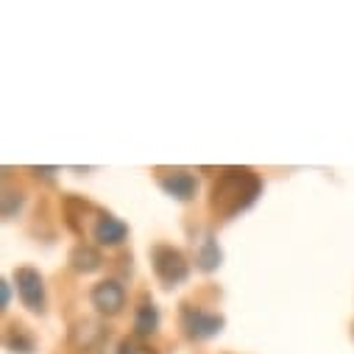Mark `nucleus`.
<instances>
[{"mask_svg": "<svg viewBox=\"0 0 354 354\" xmlns=\"http://www.w3.org/2000/svg\"><path fill=\"white\" fill-rule=\"evenodd\" d=\"M159 324H162V313H159V307H156L148 296L140 299V304H137V310H134V324H131L134 337L148 340L151 335L159 332Z\"/></svg>", "mask_w": 354, "mask_h": 354, "instance_id": "nucleus-9", "label": "nucleus"}, {"mask_svg": "<svg viewBox=\"0 0 354 354\" xmlns=\"http://www.w3.org/2000/svg\"><path fill=\"white\" fill-rule=\"evenodd\" d=\"M259 196H262V179L251 167H229L212 185L209 207L223 221H232L248 207H254Z\"/></svg>", "mask_w": 354, "mask_h": 354, "instance_id": "nucleus-1", "label": "nucleus"}, {"mask_svg": "<svg viewBox=\"0 0 354 354\" xmlns=\"http://www.w3.org/2000/svg\"><path fill=\"white\" fill-rule=\"evenodd\" d=\"M179 326L185 332L187 340H196V343H204L215 335L223 332L226 326V318L221 313H212V310H204L198 304H182L179 310Z\"/></svg>", "mask_w": 354, "mask_h": 354, "instance_id": "nucleus-3", "label": "nucleus"}, {"mask_svg": "<svg viewBox=\"0 0 354 354\" xmlns=\"http://www.w3.org/2000/svg\"><path fill=\"white\" fill-rule=\"evenodd\" d=\"M9 301H12V285L3 279L0 282V310H9Z\"/></svg>", "mask_w": 354, "mask_h": 354, "instance_id": "nucleus-15", "label": "nucleus"}, {"mask_svg": "<svg viewBox=\"0 0 354 354\" xmlns=\"http://www.w3.org/2000/svg\"><path fill=\"white\" fill-rule=\"evenodd\" d=\"M156 185L176 201H193L196 193H198V176L187 167H167V170H159L156 173Z\"/></svg>", "mask_w": 354, "mask_h": 354, "instance_id": "nucleus-5", "label": "nucleus"}, {"mask_svg": "<svg viewBox=\"0 0 354 354\" xmlns=\"http://www.w3.org/2000/svg\"><path fill=\"white\" fill-rule=\"evenodd\" d=\"M37 176H45V179H53V173H59L56 167H34Z\"/></svg>", "mask_w": 354, "mask_h": 354, "instance_id": "nucleus-16", "label": "nucleus"}, {"mask_svg": "<svg viewBox=\"0 0 354 354\" xmlns=\"http://www.w3.org/2000/svg\"><path fill=\"white\" fill-rule=\"evenodd\" d=\"M151 268L165 288H176V285L187 282V277H190L187 257L176 245H167V243H156L151 248Z\"/></svg>", "mask_w": 354, "mask_h": 354, "instance_id": "nucleus-2", "label": "nucleus"}, {"mask_svg": "<svg viewBox=\"0 0 354 354\" xmlns=\"http://www.w3.org/2000/svg\"><path fill=\"white\" fill-rule=\"evenodd\" d=\"M70 268L75 274H84V277L86 274H95V271L104 268V254L95 245H90V243H78L70 251Z\"/></svg>", "mask_w": 354, "mask_h": 354, "instance_id": "nucleus-11", "label": "nucleus"}, {"mask_svg": "<svg viewBox=\"0 0 354 354\" xmlns=\"http://www.w3.org/2000/svg\"><path fill=\"white\" fill-rule=\"evenodd\" d=\"M221 262H223V251L215 240L212 232H201L198 240H196V265H198V271L204 274H212L221 268Z\"/></svg>", "mask_w": 354, "mask_h": 354, "instance_id": "nucleus-10", "label": "nucleus"}, {"mask_svg": "<svg viewBox=\"0 0 354 354\" xmlns=\"http://www.w3.org/2000/svg\"><path fill=\"white\" fill-rule=\"evenodd\" d=\"M106 335H109V332H106L98 321L81 318V321H75L73 329H70V343H73L78 351H93V348H98V346L106 340Z\"/></svg>", "mask_w": 354, "mask_h": 354, "instance_id": "nucleus-8", "label": "nucleus"}, {"mask_svg": "<svg viewBox=\"0 0 354 354\" xmlns=\"http://www.w3.org/2000/svg\"><path fill=\"white\" fill-rule=\"evenodd\" d=\"M15 288H17V296L23 301V307L34 315H45L48 310V293H45V279L37 268H28V265H23V268L15 271Z\"/></svg>", "mask_w": 354, "mask_h": 354, "instance_id": "nucleus-4", "label": "nucleus"}, {"mask_svg": "<svg viewBox=\"0 0 354 354\" xmlns=\"http://www.w3.org/2000/svg\"><path fill=\"white\" fill-rule=\"evenodd\" d=\"M23 204H26V193L23 190H12V187L3 190V218L6 221H12L23 209Z\"/></svg>", "mask_w": 354, "mask_h": 354, "instance_id": "nucleus-13", "label": "nucleus"}, {"mask_svg": "<svg viewBox=\"0 0 354 354\" xmlns=\"http://www.w3.org/2000/svg\"><path fill=\"white\" fill-rule=\"evenodd\" d=\"M3 346L12 351V354H34V348H37V340H34V335H28L26 332V326H9L6 329V337H3Z\"/></svg>", "mask_w": 354, "mask_h": 354, "instance_id": "nucleus-12", "label": "nucleus"}, {"mask_svg": "<svg viewBox=\"0 0 354 354\" xmlns=\"http://www.w3.org/2000/svg\"><path fill=\"white\" fill-rule=\"evenodd\" d=\"M118 354H156L151 346H145L140 337H126L118 346Z\"/></svg>", "mask_w": 354, "mask_h": 354, "instance_id": "nucleus-14", "label": "nucleus"}, {"mask_svg": "<svg viewBox=\"0 0 354 354\" xmlns=\"http://www.w3.org/2000/svg\"><path fill=\"white\" fill-rule=\"evenodd\" d=\"M90 301L101 315H120L126 307V288L118 279H104L90 290Z\"/></svg>", "mask_w": 354, "mask_h": 354, "instance_id": "nucleus-6", "label": "nucleus"}, {"mask_svg": "<svg viewBox=\"0 0 354 354\" xmlns=\"http://www.w3.org/2000/svg\"><path fill=\"white\" fill-rule=\"evenodd\" d=\"M93 237L98 240V245L118 248V245L126 243V237H129V226H126L118 215L104 212V215H98V221H95V226H93Z\"/></svg>", "mask_w": 354, "mask_h": 354, "instance_id": "nucleus-7", "label": "nucleus"}]
</instances>
